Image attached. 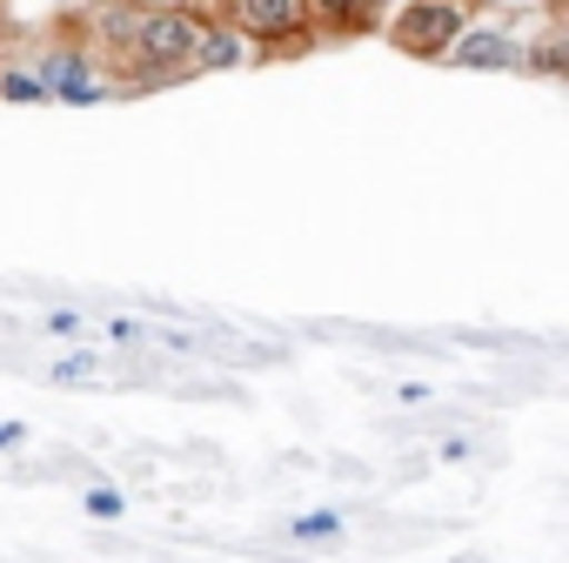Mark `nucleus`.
<instances>
[{"mask_svg":"<svg viewBox=\"0 0 569 563\" xmlns=\"http://www.w3.org/2000/svg\"><path fill=\"white\" fill-rule=\"evenodd\" d=\"M88 21H94L88 34L108 48L101 68L128 75L134 88H161V81H188V48L208 14L174 8V0H101Z\"/></svg>","mask_w":569,"mask_h":563,"instance_id":"f257e3e1","label":"nucleus"},{"mask_svg":"<svg viewBox=\"0 0 569 563\" xmlns=\"http://www.w3.org/2000/svg\"><path fill=\"white\" fill-rule=\"evenodd\" d=\"M462 28H469V8H462V0H389V14H382V34H389L409 61H442Z\"/></svg>","mask_w":569,"mask_h":563,"instance_id":"f03ea898","label":"nucleus"},{"mask_svg":"<svg viewBox=\"0 0 569 563\" xmlns=\"http://www.w3.org/2000/svg\"><path fill=\"white\" fill-rule=\"evenodd\" d=\"M221 21H234L248 41H261L268 55L274 48H309L316 28H309V0H221L214 8Z\"/></svg>","mask_w":569,"mask_h":563,"instance_id":"7ed1b4c3","label":"nucleus"},{"mask_svg":"<svg viewBox=\"0 0 569 563\" xmlns=\"http://www.w3.org/2000/svg\"><path fill=\"white\" fill-rule=\"evenodd\" d=\"M34 75L48 81V95H54L61 108H94V101H108V95H114L108 68H101L88 48H74V41L41 48V55H34Z\"/></svg>","mask_w":569,"mask_h":563,"instance_id":"20e7f679","label":"nucleus"},{"mask_svg":"<svg viewBox=\"0 0 569 563\" xmlns=\"http://www.w3.org/2000/svg\"><path fill=\"white\" fill-rule=\"evenodd\" d=\"M442 61L462 68V75H522V41H516L509 28H496V21H469V28L449 41Z\"/></svg>","mask_w":569,"mask_h":563,"instance_id":"39448f33","label":"nucleus"},{"mask_svg":"<svg viewBox=\"0 0 569 563\" xmlns=\"http://www.w3.org/2000/svg\"><path fill=\"white\" fill-rule=\"evenodd\" d=\"M268 48L248 41L234 21H201L194 48H188V75H241V68H261Z\"/></svg>","mask_w":569,"mask_h":563,"instance_id":"423d86ee","label":"nucleus"},{"mask_svg":"<svg viewBox=\"0 0 569 563\" xmlns=\"http://www.w3.org/2000/svg\"><path fill=\"white\" fill-rule=\"evenodd\" d=\"M562 68H569V28H562V21H549V28H542V41H522V75L562 81Z\"/></svg>","mask_w":569,"mask_h":563,"instance_id":"0eeeda50","label":"nucleus"},{"mask_svg":"<svg viewBox=\"0 0 569 563\" xmlns=\"http://www.w3.org/2000/svg\"><path fill=\"white\" fill-rule=\"evenodd\" d=\"M0 101H14V108H48L54 95H48V81L34 75V61H0Z\"/></svg>","mask_w":569,"mask_h":563,"instance_id":"6e6552de","label":"nucleus"},{"mask_svg":"<svg viewBox=\"0 0 569 563\" xmlns=\"http://www.w3.org/2000/svg\"><path fill=\"white\" fill-rule=\"evenodd\" d=\"M289 536L296 543H342L349 536V516L342 510H302V516H289Z\"/></svg>","mask_w":569,"mask_h":563,"instance_id":"1a4fd4ad","label":"nucleus"},{"mask_svg":"<svg viewBox=\"0 0 569 563\" xmlns=\"http://www.w3.org/2000/svg\"><path fill=\"white\" fill-rule=\"evenodd\" d=\"M81 510H88L94 523H121V516H128V496H121L114 483H88V490H81Z\"/></svg>","mask_w":569,"mask_h":563,"instance_id":"9d476101","label":"nucleus"},{"mask_svg":"<svg viewBox=\"0 0 569 563\" xmlns=\"http://www.w3.org/2000/svg\"><path fill=\"white\" fill-rule=\"evenodd\" d=\"M48 376H54V383H94V376H101V356H94V349H74V356L48 363Z\"/></svg>","mask_w":569,"mask_h":563,"instance_id":"9b49d317","label":"nucleus"},{"mask_svg":"<svg viewBox=\"0 0 569 563\" xmlns=\"http://www.w3.org/2000/svg\"><path fill=\"white\" fill-rule=\"evenodd\" d=\"M41 329H48V336H88V316H74V309H48Z\"/></svg>","mask_w":569,"mask_h":563,"instance_id":"f8f14e48","label":"nucleus"},{"mask_svg":"<svg viewBox=\"0 0 569 563\" xmlns=\"http://www.w3.org/2000/svg\"><path fill=\"white\" fill-rule=\"evenodd\" d=\"M108 336H114L121 349H141V343H148V329H141V323H128V316H114V323H108Z\"/></svg>","mask_w":569,"mask_h":563,"instance_id":"ddd939ff","label":"nucleus"},{"mask_svg":"<svg viewBox=\"0 0 569 563\" xmlns=\"http://www.w3.org/2000/svg\"><path fill=\"white\" fill-rule=\"evenodd\" d=\"M462 456H469V443H462V436H442V443H436V463H462Z\"/></svg>","mask_w":569,"mask_h":563,"instance_id":"4468645a","label":"nucleus"},{"mask_svg":"<svg viewBox=\"0 0 569 563\" xmlns=\"http://www.w3.org/2000/svg\"><path fill=\"white\" fill-rule=\"evenodd\" d=\"M28 443V423H0V450H21Z\"/></svg>","mask_w":569,"mask_h":563,"instance_id":"2eb2a0df","label":"nucleus"},{"mask_svg":"<svg viewBox=\"0 0 569 563\" xmlns=\"http://www.w3.org/2000/svg\"><path fill=\"white\" fill-rule=\"evenodd\" d=\"M396 396H402V409H422V403H429V389H422V383H402Z\"/></svg>","mask_w":569,"mask_h":563,"instance_id":"dca6fc26","label":"nucleus"},{"mask_svg":"<svg viewBox=\"0 0 569 563\" xmlns=\"http://www.w3.org/2000/svg\"><path fill=\"white\" fill-rule=\"evenodd\" d=\"M174 8H194V14H214V8H221V0H174Z\"/></svg>","mask_w":569,"mask_h":563,"instance_id":"f3484780","label":"nucleus"}]
</instances>
